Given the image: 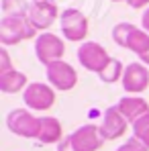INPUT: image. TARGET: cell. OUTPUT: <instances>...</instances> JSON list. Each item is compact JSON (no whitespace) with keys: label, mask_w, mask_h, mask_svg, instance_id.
Returning a JSON list of instances; mask_svg holds the SVG:
<instances>
[{"label":"cell","mask_w":149,"mask_h":151,"mask_svg":"<svg viewBox=\"0 0 149 151\" xmlns=\"http://www.w3.org/2000/svg\"><path fill=\"white\" fill-rule=\"evenodd\" d=\"M112 41L123 47V49L133 51L139 57H145L149 53V33L131 25V23H119L112 29Z\"/></svg>","instance_id":"1"},{"label":"cell","mask_w":149,"mask_h":151,"mask_svg":"<svg viewBox=\"0 0 149 151\" xmlns=\"http://www.w3.org/2000/svg\"><path fill=\"white\" fill-rule=\"evenodd\" d=\"M37 35L35 27L31 25L29 14H10L0 21V43L2 45H19L27 39Z\"/></svg>","instance_id":"2"},{"label":"cell","mask_w":149,"mask_h":151,"mask_svg":"<svg viewBox=\"0 0 149 151\" xmlns=\"http://www.w3.org/2000/svg\"><path fill=\"white\" fill-rule=\"evenodd\" d=\"M6 127L17 137L37 139L41 131V116H35L29 108H12L6 114Z\"/></svg>","instance_id":"3"},{"label":"cell","mask_w":149,"mask_h":151,"mask_svg":"<svg viewBox=\"0 0 149 151\" xmlns=\"http://www.w3.org/2000/svg\"><path fill=\"white\" fill-rule=\"evenodd\" d=\"M76 57L80 61V65L88 72H94V74H102L106 70V65L112 61V57L108 55V51L104 49L100 43L96 41H84L78 51H76Z\"/></svg>","instance_id":"4"},{"label":"cell","mask_w":149,"mask_h":151,"mask_svg":"<svg viewBox=\"0 0 149 151\" xmlns=\"http://www.w3.org/2000/svg\"><path fill=\"white\" fill-rule=\"evenodd\" d=\"M66 53V43L61 37L53 35V33H41L37 35L35 39V55L37 59L47 68L49 63H55V61H61Z\"/></svg>","instance_id":"5"},{"label":"cell","mask_w":149,"mask_h":151,"mask_svg":"<svg viewBox=\"0 0 149 151\" xmlns=\"http://www.w3.org/2000/svg\"><path fill=\"white\" fill-rule=\"evenodd\" d=\"M59 27H61L63 37L72 43H78V41L84 43L88 35V19L78 8H66L59 17Z\"/></svg>","instance_id":"6"},{"label":"cell","mask_w":149,"mask_h":151,"mask_svg":"<svg viewBox=\"0 0 149 151\" xmlns=\"http://www.w3.org/2000/svg\"><path fill=\"white\" fill-rule=\"evenodd\" d=\"M23 100H25L29 110H49L51 106L55 104V90L51 88L49 84L43 82H31L23 92Z\"/></svg>","instance_id":"7"},{"label":"cell","mask_w":149,"mask_h":151,"mask_svg":"<svg viewBox=\"0 0 149 151\" xmlns=\"http://www.w3.org/2000/svg\"><path fill=\"white\" fill-rule=\"evenodd\" d=\"M68 141L74 147V151H98L106 139L102 137L100 127L88 123V125L78 127L72 135H68Z\"/></svg>","instance_id":"8"},{"label":"cell","mask_w":149,"mask_h":151,"mask_svg":"<svg viewBox=\"0 0 149 151\" xmlns=\"http://www.w3.org/2000/svg\"><path fill=\"white\" fill-rule=\"evenodd\" d=\"M45 76H47V82H49V86L53 90L68 92L78 84V72L74 70V65H70L63 59L55 61V63H49L45 68Z\"/></svg>","instance_id":"9"},{"label":"cell","mask_w":149,"mask_h":151,"mask_svg":"<svg viewBox=\"0 0 149 151\" xmlns=\"http://www.w3.org/2000/svg\"><path fill=\"white\" fill-rule=\"evenodd\" d=\"M123 90L129 96H137L143 90H147L149 86V70L143 61H133L129 65H125V74H123Z\"/></svg>","instance_id":"10"},{"label":"cell","mask_w":149,"mask_h":151,"mask_svg":"<svg viewBox=\"0 0 149 151\" xmlns=\"http://www.w3.org/2000/svg\"><path fill=\"white\" fill-rule=\"evenodd\" d=\"M59 10L55 0H35L29 4V21L35 27V31H45L49 29L55 19H59Z\"/></svg>","instance_id":"11"},{"label":"cell","mask_w":149,"mask_h":151,"mask_svg":"<svg viewBox=\"0 0 149 151\" xmlns=\"http://www.w3.org/2000/svg\"><path fill=\"white\" fill-rule=\"evenodd\" d=\"M127 119L119 112L117 106H108L102 114V123H100V133L106 141H114L119 137H123L127 131Z\"/></svg>","instance_id":"12"},{"label":"cell","mask_w":149,"mask_h":151,"mask_svg":"<svg viewBox=\"0 0 149 151\" xmlns=\"http://www.w3.org/2000/svg\"><path fill=\"white\" fill-rule=\"evenodd\" d=\"M117 108H119V112L123 114L125 119H127V123H135V121H139L141 116H145L149 114V104L147 100H143V98H139V96H123L121 100L117 102Z\"/></svg>","instance_id":"13"},{"label":"cell","mask_w":149,"mask_h":151,"mask_svg":"<svg viewBox=\"0 0 149 151\" xmlns=\"http://www.w3.org/2000/svg\"><path fill=\"white\" fill-rule=\"evenodd\" d=\"M39 143L43 145H53V143H61L63 141V129L59 119L55 116H41V131H39V137H37Z\"/></svg>","instance_id":"14"},{"label":"cell","mask_w":149,"mask_h":151,"mask_svg":"<svg viewBox=\"0 0 149 151\" xmlns=\"http://www.w3.org/2000/svg\"><path fill=\"white\" fill-rule=\"evenodd\" d=\"M29 86V80L23 72H17V70H10V72H4L0 74V90L4 94H17V92H25V88Z\"/></svg>","instance_id":"15"},{"label":"cell","mask_w":149,"mask_h":151,"mask_svg":"<svg viewBox=\"0 0 149 151\" xmlns=\"http://www.w3.org/2000/svg\"><path fill=\"white\" fill-rule=\"evenodd\" d=\"M123 74H125V65L121 59H114L112 57V61L106 65V70L100 74V80L104 82V84H114V82H119V80H123Z\"/></svg>","instance_id":"16"},{"label":"cell","mask_w":149,"mask_h":151,"mask_svg":"<svg viewBox=\"0 0 149 151\" xmlns=\"http://www.w3.org/2000/svg\"><path fill=\"white\" fill-rule=\"evenodd\" d=\"M131 127H133V137L137 141H141L145 147H149V114L141 116L139 121H135Z\"/></svg>","instance_id":"17"},{"label":"cell","mask_w":149,"mask_h":151,"mask_svg":"<svg viewBox=\"0 0 149 151\" xmlns=\"http://www.w3.org/2000/svg\"><path fill=\"white\" fill-rule=\"evenodd\" d=\"M10 14H29L27 0H2V17Z\"/></svg>","instance_id":"18"},{"label":"cell","mask_w":149,"mask_h":151,"mask_svg":"<svg viewBox=\"0 0 149 151\" xmlns=\"http://www.w3.org/2000/svg\"><path fill=\"white\" fill-rule=\"evenodd\" d=\"M117 151H149V147H145L141 141H137L135 137H131V139H127L121 147H117Z\"/></svg>","instance_id":"19"},{"label":"cell","mask_w":149,"mask_h":151,"mask_svg":"<svg viewBox=\"0 0 149 151\" xmlns=\"http://www.w3.org/2000/svg\"><path fill=\"white\" fill-rule=\"evenodd\" d=\"M10 70H14V68H12V63H10L8 51H6V49H0V74L10 72Z\"/></svg>","instance_id":"20"},{"label":"cell","mask_w":149,"mask_h":151,"mask_svg":"<svg viewBox=\"0 0 149 151\" xmlns=\"http://www.w3.org/2000/svg\"><path fill=\"white\" fill-rule=\"evenodd\" d=\"M127 4L135 10H141V8H147L149 6V0H127Z\"/></svg>","instance_id":"21"},{"label":"cell","mask_w":149,"mask_h":151,"mask_svg":"<svg viewBox=\"0 0 149 151\" xmlns=\"http://www.w3.org/2000/svg\"><path fill=\"white\" fill-rule=\"evenodd\" d=\"M141 25H143V31L149 33V6L145 8V12L141 14Z\"/></svg>","instance_id":"22"},{"label":"cell","mask_w":149,"mask_h":151,"mask_svg":"<svg viewBox=\"0 0 149 151\" xmlns=\"http://www.w3.org/2000/svg\"><path fill=\"white\" fill-rule=\"evenodd\" d=\"M57 151H74V147H72L70 141H68V137H63V141L57 145Z\"/></svg>","instance_id":"23"},{"label":"cell","mask_w":149,"mask_h":151,"mask_svg":"<svg viewBox=\"0 0 149 151\" xmlns=\"http://www.w3.org/2000/svg\"><path fill=\"white\" fill-rule=\"evenodd\" d=\"M141 61H143V63H145V65H147V68H149V53H147V55H145V57H141Z\"/></svg>","instance_id":"24"},{"label":"cell","mask_w":149,"mask_h":151,"mask_svg":"<svg viewBox=\"0 0 149 151\" xmlns=\"http://www.w3.org/2000/svg\"><path fill=\"white\" fill-rule=\"evenodd\" d=\"M112 2H123V0H112ZM125 2H127V0H125Z\"/></svg>","instance_id":"25"},{"label":"cell","mask_w":149,"mask_h":151,"mask_svg":"<svg viewBox=\"0 0 149 151\" xmlns=\"http://www.w3.org/2000/svg\"><path fill=\"white\" fill-rule=\"evenodd\" d=\"M33 2H35V0H33Z\"/></svg>","instance_id":"26"}]
</instances>
